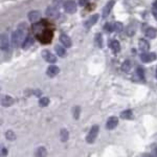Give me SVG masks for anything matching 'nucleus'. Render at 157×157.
I'll return each instance as SVG.
<instances>
[{
  "label": "nucleus",
  "instance_id": "1",
  "mask_svg": "<svg viewBox=\"0 0 157 157\" xmlns=\"http://www.w3.org/2000/svg\"><path fill=\"white\" fill-rule=\"evenodd\" d=\"M23 40H24V32L22 29H17L12 34L11 41H12L13 46H15V47L19 46L20 43L23 42Z\"/></svg>",
  "mask_w": 157,
  "mask_h": 157
},
{
  "label": "nucleus",
  "instance_id": "2",
  "mask_svg": "<svg viewBox=\"0 0 157 157\" xmlns=\"http://www.w3.org/2000/svg\"><path fill=\"white\" fill-rule=\"evenodd\" d=\"M98 131H100V128H98V125H94L92 128L90 129L89 133L87 134L86 136V141L88 144H93L95 141V139L98 137Z\"/></svg>",
  "mask_w": 157,
  "mask_h": 157
},
{
  "label": "nucleus",
  "instance_id": "3",
  "mask_svg": "<svg viewBox=\"0 0 157 157\" xmlns=\"http://www.w3.org/2000/svg\"><path fill=\"white\" fill-rule=\"evenodd\" d=\"M64 10L68 14H75L77 12V4L73 0H67L64 3Z\"/></svg>",
  "mask_w": 157,
  "mask_h": 157
},
{
  "label": "nucleus",
  "instance_id": "4",
  "mask_svg": "<svg viewBox=\"0 0 157 157\" xmlns=\"http://www.w3.org/2000/svg\"><path fill=\"white\" fill-rule=\"evenodd\" d=\"M9 48H10V40H9V38H7L6 35L1 34V35H0V49L6 52V50H9Z\"/></svg>",
  "mask_w": 157,
  "mask_h": 157
},
{
  "label": "nucleus",
  "instance_id": "5",
  "mask_svg": "<svg viewBox=\"0 0 157 157\" xmlns=\"http://www.w3.org/2000/svg\"><path fill=\"white\" fill-rule=\"evenodd\" d=\"M46 15H47V17H49V18H52V19H57L60 17V12L57 7L52 6L47 7Z\"/></svg>",
  "mask_w": 157,
  "mask_h": 157
},
{
  "label": "nucleus",
  "instance_id": "6",
  "mask_svg": "<svg viewBox=\"0 0 157 157\" xmlns=\"http://www.w3.org/2000/svg\"><path fill=\"white\" fill-rule=\"evenodd\" d=\"M42 57H43V59L46 61V62L52 63V64H54V63L57 62V57L54 56V54H52L49 50H43Z\"/></svg>",
  "mask_w": 157,
  "mask_h": 157
},
{
  "label": "nucleus",
  "instance_id": "7",
  "mask_svg": "<svg viewBox=\"0 0 157 157\" xmlns=\"http://www.w3.org/2000/svg\"><path fill=\"white\" fill-rule=\"evenodd\" d=\"M14 104V98L10 95H1L0 97V105L3 107H10Z\"/></svg>",
  "mask_w": 157,
  "mask_h": 157
},
{
  "label": "nucleus",
  "instance_id": "8",
  "mask_svg": "<svg viewBox=\"0 0 157 157\" xmlns=\"http://www.w3.org/2000/svg\"><path fill=\"white\" fill-rule=\"evenodd\" d=\"M117 125H118V118L116 116H111V117H109L107 123H106V128L108 130H113V129L116 128Z\"/></svg>",
  "mask_w": 157,
  "mask_h": 157
},
{
  "label": "nucleus",
  "instance_id": "9",
  "mask_svg": "<svg viewBox=\"0 0 157 157\" xmlns=\"http://www.w3.org/2000/svg\"><path fill=\"white\" fill-rule=\"evenodd\" d=\"M140 59L145 63H150V62H153V61L156 59V55L154 54V52H144V54L140 56Z\"/></svg>",
  "mask_w": 157,
  "mask_h": 157
},
{
  "label": "nucleus",
  "instance_id": "10",
  "mask_svg": "<svg viewBox=\"0 0 157 157\" xmlns=\"http://www.w3.org/2000/svg\"><path fill=\"white\" fill-rule=\"evenodd\" d=\"M60 42L62 43V45L64 47H71V45H72L71 39H70V37L67 36L66 34L60 35Z\"/></svg>",
  "mask_w": 157,
  "mask_h": 157
},
{
  "label": "nucleus",
  "instance_id": "11",
  "mask_svg": "<svg viewBox=\"0 0 157 157\" xmlns=\"http://www.w3.org/2000/svg\"><path fill=\"white\" fill-rule=\"evenodd\" d=\"M27 17H29V20L30 22H33V23H36L40 20L41 18V13L39 11H32L29 13V15H27Z\"/></svg>",
  "mask_w": 157,
  "mask_h": 157
},
{
  "label": "nucleus",
  "instance_id": "12",
  "mask_svg": "<svg viewBox=\"0 0 157 157\" xmlns=\"http://www.w3.org/2000/svg\"><path fill=\"white\" fill-rule=\"evenodd\" d=\"M60 72V68L57 66V65H50V66L47 68V70H46V73H47V75L50 78H54L56 77V75H58V73Z\"/></svg>",
  "mask_w": 157,
  "mask_h": 157
},
{
  "label": "nucleus",
  "instance_id": "13",
  "mask_svg": "<svg viewBox=\"0 0 157 157\" xmlns=\"http://www.w3.org/2000/svg\"><path fill=\"white\" fill-rule=\"evenodd\" d=\"M98 20V14L92 15V16H91L89 19L85 21V24H84L85 27H87V29H90L91 26H93V25L97 23Z\"/></svg>",
  "mask_w": 157,
  "mask_h": 157
},
{
  "label": "nucleus",
  "instance_id": "14",
  "mask_svg": "<svg viewBox=\"0 0 157 157\" xmlns=\"http://www.w3.org/2000/svg\"><path fill=\"white\" fill-rule=\"evenodd\" d=\"M114 3L115 2L113 1V0H111V1H109L108 3L105 6V7L103 9V17L104 18H106V17L110 14V12H111V10H112L113 6H114Z\"/></svg>",
  "mask_w": 157,
  "mask_h": 157
},
{
  "label": "nucleus",
  "instance_id": "15",
  "mask_svg": "<svg viewBox=\"0 0 157 157\" xmlns=\"http://www.w3.org/2000/svg\"><path fill=\"white\" fill-rule=\"evenodd\" d=\"M138 44H139V48L143 50L144 52H148L149 48H150V44H149V42L147 41L146 39H140V40H139Z\"/></svg>",
  "mask_w": 157,
  "mask_h": 157
},
{
  "label": "nucleus",
  "instance_id": "16",
  "mask_svg": "<svg viewBox=\"0 0 157 157\" xmlns=\"http://www.w3.org/2000/svg\"><path fill=\"white\" fill-rule=\"evenodd\" d=\"M34 44V38L33 37H26L22 42V47L24 49H27L29 47H30L32 45Z\"/></svg>",
  "mask_w": 157,
  "mask_h": 157
},
{
  "label": "nucleus",
  "instance_id": "17",
  "mask_svg": "<svg viewBox=\"0 0 157 157\" xmlns=\"http://www.w3.org/2000/svg\"><path fill=\"white\" fill-rule=\"evenodd\" d=\"M157 35V30L154 29V27H148L146 29V36L150 39H154Z\"/></svg>",
  "mask_w": 157,
  "mask_h": 157
},
{
  "label": "nucleus",
  "instance_id": "18",
  "mask_svg": "<svg viewBox=\"0 0 157 157\" xmlns=\"http://www.w3.org/2000/svg\"><path fill=\"white\" fill-rule=\"evenodd\" d=\"M46 155H47V152L44 147H39L36 150V153H35V156L36 157H45Z\"/></svg>",
  "mask_w": 157,
  "mask_h": 157
},
{
  "label": "nucleus",
  "instance_id": "19",
  "mask_svg": "<svg viewBox=\"0 0 157 157\" xmlns=\"http://www.w3.org/2000/svg\"><path fill=\"white\" fill-rule=\"evenodd\" d=\"M110 47L114 52H118L121 50V44H120V42L116 41V40H112V41L110 42Z\"/></svg>",
  "mask_w": 157,
  "mask_h": 157
},
{
  "label": "nucleus",
  "instance_id": "20",
  "mask_svg": "<svg viewBox=\"0 0 157 157\" xmlns=\"http://www.w3.org/2000/svg\"><path fill=\"white\" fill-rule=\"evenodd\" d=\"M55 49L57 55L60 56V57H65L66 56V49H65V47H62L61 45H56Z\"/></svg>",
  "mask_w": 157,
  "mask_h": 157
},
{
  "label": "nucleus",
  "instance_id": "21",
  "mask_svg": "<svg viewBox=\"0 0 157 157\" xmlns=\"http://www.w3.org/2000/svg\"><path fill=\"white\" fill-rule=\"evenodd\" d=\"M60 137H61V140L63 141V143H66L68 140V138H69V133H68V131L66 129H62L60 132Z\"/></svg>",
  "mask_w": 157,
  "mask_h": 157
},
{
  "label": "nucleus",
  "instance_id": "22",
  "mask_svg": "<svg viewBox=\"0 0 157 157\" xmlns=\"http://www.w3.org/2000/svg\"><path fill=\"white\" fill-rule=\"evenodd\" d=\"M121 117L124 118V120H131V118L133 117V113L131 110H125L123 111V112L121 113Z\"/></svg>",
  "mask_w": 157,
  "mask_h": 157
},
{
  "label": "nucleus",
  "instance_id": "23",
  "mask_svg": "<svg viewBox=\"0 0 157 157\" xmlns=\"http://www.w3.org/2000/svg\"><path fill=\"white\" fill-rule=\"evenodd\" d=\"M131 67H132V64H131V62L129 60H126L125 62L123 63V65H121V69H123L125 72H129V71H130Z\"/></svg>",
  "mask_w": 157,
  "mask_h": 157
},
{
  "label": "nucleus",
  "instance_id": "24",
  "mask_svg": "<svg viewBox=\"0 0 157 157\" xmlns=\"http://www.w3.org/2000/svg\"><path fill=\"white\" fill-rule=\"evenodd\" d=\"M123 24L121 23V22H114L113 23V25H112V30H114V32H117V33H120V32H121L123 30Z\"/></svg>",
  "mask_w": 157,
  "mask_h": 157
},
{
  "label": "nucleus",
  "instance_id": "25",
  "mask_svg": "<svg viewBox=\"0 0 157 157\" xmlns=\"http://www.w3.org/2000/svg\"><path fill=\"white\" fill-rule=\"evenodd\" d=\"M6 137L7 140H15V139H16V134H15L14 131L9 130L6 132Z\"/></svg>",
  "mask_w": 157,
  "mask_h": 157
},
{
  "label": "nucleus",
  "instance_id": "26",
  "mask_svg": "<svg viewBox=\"0 0 157 157\" xmlns=\"http://www.w3.org/2000/svg\"><path fill=\"white\" fill-rule=\"evenodd\" d=\"M49 105V98H41L39 100V106L40 107H46Z\"/></svg>",
  "mask_w": 157,
  "mask_h": 157
},
{
  "label": "nucleus",
  "instance_id": "27",
  "mask_svg": "<svg viewBox=\"0 0 157 157\" xmlns=\"http://www.w3.org/2000/svg\"><path fill=\"white\" fill-rule=\"evenodd\" d=\"M80 107H75L73 108V117L75 118V120H78V117H80Z\"/></svg>",
  "mask_w": 157,
  "mask_h": 157
},
{
  "label": "nucleus",
  "instance_id": "28",
  "mask_svg": "<svg viewBox=\"0 0 157 157\" xmlns=\"http://www.w3.org/2000/svg\"><path fill=\"white\" fill-rule=\"evenodd\" d=\"M7 155V149L4 147H0V157H4Z\"/></svg>",
  "mask_w": 157,
  "mask_h": 157
},
{
  "label": "nucleus",
  "instance_id": "29",
  "mask_svg": "<svg viewBox=\"0 0 157 157\" xmlns=\"http://www.w3.org/2000/svg\"><path fill=\"white\" fill-rule=\"evenodd\" d=\"M95 41H97V43H98V45L100 47H102V36H101V34H98V35H97V37H95Z\"/></svg>",
  "mask_w": 157,
  "mask_h": 157
},
{
  "label": "nucleus",
  "instance_id": "30",
  "mask_svg": "<svg viewBox=\"0 0 157 157\" xmlns=\"http://www.w3.org/2000/svg\"><path fill=\"white\" fill-rule=\"evenodd\" d=\"M136 72H137V75H139V78H144V70L141 69V68H137V70H136Z\"/></svg>",
  "mask_w": 157,
  "mask_h": 157
},
{
  "label": "nucleus",
  "instance_id": "31",
  "mask_svg": "<svg viewBox=\"0 0 157 157\" xmlns=\"http://www.w3.org/2000/svg\"><path fill=\"white\" fill-rule=\"evenodd\" d=\"M88 1H89V0H80V1H78V3H80L82 6H86V4L88 3Z\"/></svg>",
  "mask_w": 157,
  "mask_h": 157
},
{
  "label": "nucleus",
  "instance_id": "32",
  "mask_svg": "<svg viewBox=\"0 0 157 157\" xmlns=\"http://www.w3.org/2000/svg\"><path fill=\"white\" fill-rule=\"evenodd\" d=\"M153 15H154V17H155V19L157 20V10H156V9H154V11H153Z\"/></svg>",
  "mask_w": 157,
  "mask_h": 157
},
{
  "label": "nucleus",
  "instance_id": "33",
  "mask_svg": "<svg viewBox=\"0 0 157 157\" xmlns=\"http://www.w3.org/2000/svg\"><path fill=\"white\" fill-rule=\"evenodd\" d=\"M146 157H154V156H151V155H148V156H146Z\"/></svg>",
  "mask_w": 157,
  "mask_h": 157
},
{
  "label": "nucleus",
  "instance_id": "34",
  "mask_svg": "<svg viewBox=\"0 0 157 157\" xmlns=\"http://www.w3.org/2000/svg\"><path fill=\"white\" fill-rule=\"evenodd\" d=\"M155 157H157V150H156V155H155Z\"/></svg>",
  "mask_w": 157,
  "mask_h": 157
},
{
  "label": "nucleus",
  "instance_id": "35",
  "mask_svg": "<svg viewBox=\"0 0 157 157\" xmlns=\"http://www.w3.org/2000/svg\"><path fill=\"white\" fill-rule=\"evenodd\" d=\"M156 77H157V73H156Z\"/></svg>",
  "mask_w": 157,
  "mask_h": 157
}]
</instances>
